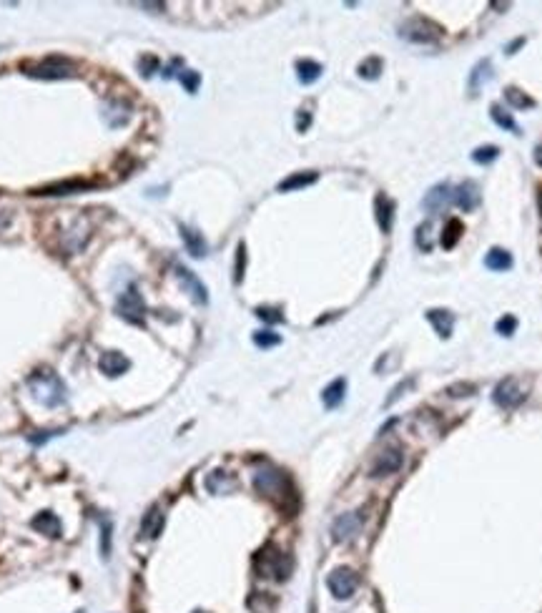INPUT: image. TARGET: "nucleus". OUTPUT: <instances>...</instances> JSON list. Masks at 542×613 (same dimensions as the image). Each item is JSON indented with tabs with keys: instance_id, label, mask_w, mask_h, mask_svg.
Listing matches in <instances>:
<instances>
[{
	"instance_id": "36",
	"label": "nucleus",
	"mask_w": 542,
	"mask_h": 613,
	"mask_svg": "<svg viewBox=\"0 0 542 613\" xmlns=\"http://www.w3.org/2000/svg\"><path fill=\"white\" fill-rule=\"evenodd\" d=\"M101 553L103 558L111 555V523L108 520H101Z\"/></svg>"
},
{
	"instance_id": "26",
	"label": "nucleus",
	"mask_w": 542,
	"mask_h": 613,
	"mask_svg": "<svg viewBox=\"0 0 542 613\" xmlns=\"http://www.w3.org/2000/svg\"><path fill=\"white\" fill-rule=\"evenodd\" d=\"M344 392H346L344 379H334L332 385H329L327 390H324V395H322L324 405H327V407H337V405L344 400Z\"/></svg>"
},
{
	"instance_id": "27",
	"label": "nucleus",
	"mask_w": 542,
	"mask_h": 613,
	"mask_svg": "<svg viewBox=\"0 0 542 613\" xmlns=\"http://www.w3.org/2000/svg\"><path fill=\"white\" fill-rule=\"evenodd\" d=\"M489 116H492V121H495L497 126L500 128H505V131H513V133H520V126L517 123H515V119L510 114H507L505 109H502V106H492V109H489Z\"/></svg>"
},
{
	"instance_id": "12",
	"label": "nucleus",
	"mask_w": 542,
	"mask_h": 613,
	"mask_svg": "<svg viewBox=\"0 0 542 613\" xmlns=\"http://www.w3.org/2000/svg\"><path fill=\"white\" fill-rule=\"evenodd\" d=\"M454 201V191L449 184H437L435 189H429L427 194H424L422 198V206L427 211H432V214H437V211H442L447 204H452Z\"/></svg>"
},
{
	"instance_id": "8",
	"label": "nucleus",
	"mask_w": 542,
	"mask_h": 613,
	"mask_svg": "<svg viewBox=\"0 0 542 613\" xmlns=\"http://www.w3.org/2000/svg\"><path fill=\"white\" fill-rule=\"evenodd\" d=\"M524 397H527V392H524V387H520V382L515 377L502 379L500 385L495 387V403L500 405V407H507V410L517 407Z\"/></svg>"
},
{
	"instance_id": "22",
	"label": "nucleus",
	"mask_w": 542,
	"mask_h": 613,
	"mask_svg": "<svg viewBox=\"0 0 542 613\" xmlns=\"http://www.w3.org/2000/svg\"><path fill=\"white\" fill-rule=\"evenodd\" d=\"M314 181H316L314 171H302V174H292V176H286V179L279 184V191H294V189H304V187H311Z\"/></svg>"
},
{
	"instance_id": "17",
	"label": "nucleus",
	"mask_w": 542,
	"mask_h": 613,
	"mask_svg": "<svg viewBox=\"0 0 542 613\" xmlns=\"http://www.w3.org/2000/svg\"><path fill=\"white\" fill-rule=\"evenodd\" d=\"M454 204L465 211H472L477 204H480V191H477L475 181H465V184L454 191Z\"/></svg>"
},
{
	"instance_id": "44",
	"label": "nucleus",
	"mask_w": 542,
	"mask_h": 613,
	"mask_svg": "<svg viewBox=\"0 0 542 613\" xmlns=\"http://www.w3.org/2000/svg\"><path fill=\"white\" fill-rule=\"evenodd\" d=\"M78 613H83V611H78Z\"/></svg>"
},
{
	"instance_id": "20",
	"label": "nucleus",
	"mask_w": 542,
	"mask_h": 613,
	"mask_svg": "<svg viewBox=\"0 0 542 613\" xmlns=\"http://www.w3.org/2000/svg\"><path fill=\"white\" fill-rule=\"evenodd\" d=\"M427 319L432 322V325H435L437 335H440V337H449V332H452V325H454L452 314L445 312V309H429Z\"/></svg>"
},
{
	"instance_id": "33",
	"label": "nucleus",
	"mask_w": 542,
	"mask_h": 613,
	"mask_svg": "<svg viewBox=\"0 0 542 613\" xmlns=\"http://www.w3.org/2000/svg\"><path fill=\"white\" fill-rule=\"evenodd\" d=\"M257 317L264 319V322H269V325H279V322H284V314H281L279 309H274V306H259Z\"/></svg>"
},
{
	"instance_id": "6",
	"label": "nucleus",
	"mask_w": 542,
	"mask_h": 613,
	"mask_svg": "<svg viewBox=\"0 0 542 613\" xmlns=\"http://www.w3.org/2000/svg\"><path fill=\"white\" fill-rule=\"evenodd\" d=\"M327 586H329V591H332L334 598L344 601V598H352L354 595L359 581H357V576H354V571H349V568H337V571L329 573Z\"/></svg>"
},
{
	"instance_id": "21",
	"label": "nucleus",
	"mask_w": 542,
	"mask_h": 613,
	"mask_svg": "<svg viewBox=\"0 0 542 613\" xmlns=\"http://www.w3.org/2000/svg\"><path fill=\"white\" fill-rule=\"evenodd\" d=\"M485 267L492 271H505L513 267V254L505 249H489V254L485 257Z\"/></svg>"
},
{
	"instance_id": "34",
	"label": "nucleus",
	"mask_w": 542,
	"mask_h": 613,
	"mask_svg": "<svg viewBox=\"0 0 542 613\" xmlns=\"http://www.w3.org/2000/svg\"><path fill=\"white\" fill-rule=\"evenodd\" d=\"M281 342V337L274 335V332H257L254 335V344H259V347H274V344Z\"/></svg>"
},
{
	"instance_id": "4",
	"label": "nucleus",
	"mask_w": 542,
	"mask_h": 613,
	"mask_svg": "<svg viewBox=\"0 0 542 613\" xmlns=\"http://www.w3.org/2000/svg\"><path fill=\"white\" fill-rule=\"evenodd\" d=\"M257 571L262 576L284 581L289 576V571H292V558L284 555L281 551H276V548H264L262 553L257 555Z\"/></svg>"
},
{
	"instance_id": "24",
	"label": "nucleus",
	"mask_w": 542,
	"mask_h": 613,
	"mask_svg": "<svg viewBox=\"0 0 542 613\" xmlns=\"http://www.w3.org/2000/svg\"><path fill=\"white\" fill-rule=\"evenodd\" d=\"M394 204L387 196H377V222H379L381 231L392 229V217H394Z\"/></svg>"
},
{
	"instance_id": "16",
	"label": "nucleus",
	"mask_w": 542,
	"mask_h": 613,
	"mask_svg": "<svg viewBox=\"0 0 542 613\" xmlns=\"http://www.w3.org/2000/svg\"><path fill=\"white\" fill-rule=\"evenodd\" d=\"M103 119H106V123L111 128H118V126H123L126 121L131 119V106H128V103H121V101H111V103H106V106H103Z\"/></svg>"
},
{
	"instance_id": "25",
	"label": "nucleus",
	"mask_w": 542,
	"mask_h": 613,
	"mask_svg": "<svg viewBox=\"0 0 542 613\" xmlns=\"http://www.w3.org/2000/svg\"><path fill=\"white\" fill-rule=\"evenodd\" d=\"M233 485H236V483H233V478H229V475L221 473V470H216V473H211L209 478H206V487H209V493H229Z\"/></svg>"
},
{
	"instance_id": "23",
	"label": "nucleus",
	"mask_w": 542,
	"mask_h": 613,
	"mask_svg": "<svg viewBox=\"0 0 542 613\" xmlns=\"http://www.w3.org/2000/svg\"><path fill=\"white\" fill-rule=\"evenodd\" d=\"M319 76H322V66H319L316 60H299L297 63V79L304 86L314 83Z\"/></svg>"
},
{
	"instance_id": "18",
	"label": "nucleus",
	"mask_w": 542,
	"mask_h": 613,
	"mask_svg": "<svg viewBox=\"0 0 542 613\" xmlns=\"http://www.w3.org/2000/svg\"><path fill=\"white\" fill-rule=\"evenodd\" d=\"M30 525L38 530V533L48 535V538H58L60 535V520L53 516V513H38L33 520H30Z\"/></svg>"
},
{
	"instance_id": "10",
	"label": "nucleus",
	"mask_w": 542,
	"mask_h": 613,
	"mask_svg": "<svg viewBox=\"0 0 542 613\" xmlns=\"http://www.w3.org/2000/svg\"><path fill=\"white\" fill-rule=\"evenodd\" d=\"M176 277H179L184 292H189L191 299L196 302V304H206V302H209V292H206V287H203L201 279H198L194 271H189L186 267L176 264Z\"/></svg>"
},
{
	"instance_id": "39",
	"label": "nucleus",
	"mask_w": 542,
	"mask_h": 613,
	"mask_svg": "<svg viewBox=\"0 0 542 613\" xmlns=\"http://www.w3.org/2000/svg\"><path fill=\"white\" fill-rule=\"evenodd\" d=\"M156 68H158V60H156L154 55H143V58H141V73L146 76V79H149Z\"/></svg>"
},
{
	"instance_id": "43",
	"label": "nucleus",
	"mask_w": 542,
	"mask_h": 613,
	"mask_svg": "<svg viewBox=\"0 0 542 613\" xmlns=\"http://www.w3.org/2000/svg\"><path fill=\"white\" fill-rule=\"evenodd\" d=\"M537 206H540V222H542V189L537 191Z\"/></svg>"
},
{
	"instance_id": "29",
	"label": "nucleus",
	"mask_w": 542,
	"mask_h": 613,
	"mask_svg": "<svg viewBox=\"0 0 542 613\" xmlns=\"http://www.w3.org/2000/svg\"><path fill=\"white\" fill-rule=\"evenodd\" d=\"M489 76H492V71H489V60L477 63L475 71H472V76H470V90H472V93H477V88L482 86V81H489Z\"/></svg>"
},
{
	"instance_id": "32",
	"label": "nucleus",
	"mask_w": 542,
	"mask_h": 613,
	"mask_svg": "<svg viewBox=\"0 0 542 613\" xmlns=\"http://www.w3.org/2000/svg\"><path fill=\"white\" fill-rule=\"evenodd\" d=\"M379 71H381V60L379 58L364 60L362 66H359V76H362V79H370V81H374L377 76H379Z\"/></svg>"
},
{
	"instance_id": "15",
	"label": "nucleus",
	"mask_w": 542,
	"mask_h": 613,
	"mask_svg": "<svg viewBox=\"0 0 542 613\" xmlns=\"http://www.w3.org/2000/svg\"><path fill=\"white\" fill-rule=\"evenodd\" d=\"M98 367L101 372H106L108 377H116V375H123L128 367H131V360L121 352H103L101 360H98Z\"/></svg>"
},
{
	"instance_id": "35",
	"label": "nucleus",
	"mask_w": 542,
	"mask_h": 613,
	"mask_svg": "<svg viewBox=\"0 0 542 613\" xmlns=\"http://www.w3.org/2000/svg\"><path fill=\"white\" fill-rule=\"evenodd\" d=\"M179 81L181 83H184V88L189 90V93H196V88H198V73L196 71H184V73H179Z\"/></svg>"
},
{
	"instance_id": "40",
	"label": "nucleus",
	"mask_w": 542,
	"mask_h": 613,
	"mask_svg": "<svg viewBox=\"0 0 542 613\" xmlns=\"http://www.w3.org/2000/svg\"><path fill=\"white\" fill-rule=\"evenodd\" d=\"M55 433H43V435H30V443H36V445H41V443H46L48 438H53Z\"/></svg>"
},
{
	"instance_id": "14",
	"label": "nucleus",
	"mask_w": 542,
	"mask_h": 613,
	"mask_svg": "<svg viewBox=\"0 0 542 613\" xmlns=\"http://www.w3.org/2000/svg\"><path fill=\"white\" fill-rule=\"evenodd\" d=\"M163 523H166V516H163L161 508H151L141 520V538H146V541L158 538L163 530Z\"/></svg>"
},
{
	"instance_id": "41",
	"label": "nucleus",
	"mask_w": 542,
	"mask_h": 613,
	"mask_svg": "<svg viewBox=\"0 0 542 613\" xmlns=\"http://www.w3.org/2000/svg\"><path fill=\"white\" fill-rule=\"evenodd\" d=\"M306 126H309V116L302 114V116H299V131H304Z\"/></svg>"
},
{
	"instance_id": "31",
	"label": "nucleus",
	"mask_w": 542,
	"mask_h": 613,
	"mask_svg": "<svg viewBox=\"0 0 542 613\" xmlns=\"http://www.w3.org/2000/svg\"><path fill=\"white\" fill-rule=\"evenodd\" d=\"M500 156V149L497 146H480V149L472 154V161L475 163H492Z\"/></svg>"
},
{
	"instance_id": "19",
	"label": "nucleus",
	"mask_w": 542,
	"mask_h": 613,
	"mask_svg": "<svg viewBox=\"0 0 542 613\" xmlns=\"http://www.w3.org/2000/svg\"><path fill=\"white\" fill-rule=\"evenodd\" d=\"M181 239H184V244H186V249H189L191 257H196V259L206 257V241H203V236L198 234V231H194L191 227H184V224H181Z\"/></svg>"
},
{
	"instance_id": "37",
	"label": "nucleus",
	"mask_w": 542,
	"mask_h": 613,
	"mask_svg": "<svg viewBox=\"0 0 542 613\" xmlns=\"http://www.w3.org/2000/svg\"><path fill=\"white\" fill-rule=\"evenodd\" d=\"M244 267H246V247L244 244H238V252H236V271H233V282H241L244 279Z\"/></svg>"
},
{
	"instance_id": "11",
	"label": "nucleus",
	"mask_w": 542,
	"mask_h": 613,
	"mask_svg": "<svg viewBox=\"0 0 542 613\" xmlns=\"http://www.w3.org/2000/svg\"><path fill=\"white\" fill-rule=\"evenodd\" d=\"M402 463H405V455H402V450H397V447H389V450H384L374 460V465H372V475H374V478L392 475V473H397V470L402 468Z\"/></svg>"
},
{
	"instance_id": "2",
	"label": "nucleus",
	"mask_w": 542,
	"mask_h": 613,
	"mask_svg": "<svg viewBox=\"0 0 542 613\" xmlns=\"http://www.w3.org/2000/svg\"><path fill=\"white\" fill-rule=\"evenodd\" d=\"M254 487L264 498H271L276 503H284L286 498H292V485H289V478H286L281 470L271 468V465H262V468L254 473Z\"/></svg>"
},
{
	"instance_id": "1",
	"label": "nucleus",
	"mask_w": 542,
	"mask_h": 613,
	"mask_svg": "<svg viewBox=\"0 0 542 613\" xmlns=\"http://www.w3.org/2000/svg\"><path fill=\"white\" fill-rule=\"evenodd\" d=\"M28 387H30V395L36 397V403H41L43 407H50V410L60 407V405H66L68 400L63 379L55 372H50V370H38V372L30 375Z\"/></svg>"
},
{
	"instance_id": "5",
	"label": "nucleus",
	"mask_w": 542,
	"mask_h": 613,
	"mask_svg": "<svg viewBox=\"0 0 542 613\" xmlns=\"http://www.w3.org/2000/svg\"><path fill=\"white\" fill-rule=\"evenodd\" d=\"M118 314L126 319V322H131V325H143V319H146V304H143V297L138 295V289H126L123 295L118 297Z\"/></svg>"
},
{
	"instance_id": "9",
	"label": "nucleus",
	"mask_w": 542,
	"mask_h": 613,
	"mask_svg": "<svg viewBox=\"0 0 542 613\" xmlns=\"http://www.w3.org/2000/svg\"><path fill=\"white\" fill-rule=\"evenodd\" d=\"M359 530H362V516L359 513H341L332 523V538L337 543H346L352 541Z\"/></svg>"
},
{
	"instance_id": "13",
	"label": "nucleus",
	"mask_w": 542,
	"mask_h": 613,
	"mask_svg": "<svg viewBox=\"0 0 542 613\" xmlns=\"http://www.w3.org/2000/svg\"><path fill=\"white\" fill-rule=\"evenodd\" d=\"M93 189L90 181H58V184H50V187L38 189V196H66V194H78V191H88Z\"/></svg>"
},
{
	"instance_id": "3",
	"label": "nucleus",
	"mask_w": 542,
	"mask_h": 613,
	"mask_svg": "<svg viewBox=\"0 0 542 613\" xmlns=\"http://www.w3.org/2000/svg\"><path fill=\"white\" fill-rule=\"evenodd\" d=\"M25 73H28L30 79H38V81H60V79H71L76 76V63L63 55L58 58H46L36 66H23Z\"/></svg>"
},
{
	"instance_id": "7",
	"label": "nucleus",
	"mask_w": 542,
	"mask_h": 613,
	"mask_svg": "<svg viewBox=\"0 0 542 613\" xmlns=\"http://www.w3.org/2000/svg\"><path fill=\"white\" fill-rule=\"evenodd\" d=\"M400 36L407 38L412 43H437L442 36V30L437 25H432L429 20H422V18H414L409 23L402 25Z\"/></svg>"
},
{
	"instance_id": "42",
	"label": "nucleus",
	"mask_w": 542,
	"mask_h": 613,
	"mask_svg": "<svg viewBox=\"0 0 542 613\" xmlns=\"http://www.w3.org/2000/svg\"><path fill=\"white\" fill-rule=\"evenodd\" d=\"M535 161H537V163H540V166H542V144H540V146H537V149H535Z\"/></svg>"
},
{
	"instance_id": "38",
	"label": "nucleus",
	"mask_w": 542,
	"mask_h": 613,
	"mask_svg": "<svg viewBox=\"0 0 542 613\" xmlns=\"http://www.w3.org/2000/svg\"><path fill=\"white\" fill-rule=\"evenodd\" d=\"M515 330H517V319L510 317V314H507V317H502L500 322H497V332H500V335L510 337V335H515Z\"/></svg>"
},
{
	"instance_id": "30",
	"label": "nucleus",
	"mask_w": 542,
	"mask_h": 613,
	"mask_svg": "<svg viewBox=\"0 0 542 613\" xmlns=\"http://www.w3.org/2000/svg\"><path fill=\"white\" fill-rule=\"evenodd\" d=\"M459 234H462V224L457 219H449L447 222V229H445V234H442V247L445 249H452L457 244Z\"/></svg>"
},
{
	"instance_id": "28",
	"label": "nucleus",
	"mask_w": 542,
	"mask_h": 613,
	"mask_svg": "<svg viewBox=\"0 0 542 613\" xmlns=\"http://www.w3.org/2000/svg\"><path fill=\"white\" fill-rule=\"evenodd\" d=\"M505 101L510 103L513 109H532V106H535V101H532L530 96H524L520 88H507L505 90Z\"/></svg>"
}]
</instances>
